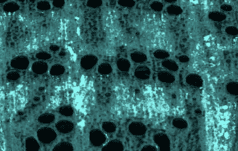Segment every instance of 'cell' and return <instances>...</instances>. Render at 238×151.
<instances>
[{
  "instance_id": "cell-1",
  "label": "cell",
  "mask_w": 238,
  "mask_h": 151,
  "mask_svg": "<svg viewBox=\"0 0 238 151\" xmlns=\"http://www.w3.org/2000/svg\"><path fill=\"white\" fill-rule=\"evenodd\" d=\"M208 139L213 150H228L234 137V114L228 105L216 108L209 115Z\"/></svg>"
},
{
  "instance_id": "cell-2",
  "label": "cell",
  "mask_w": 238,
  "mask_h": 151,
  "mask_svg": "<svg viewBox=\"0 0 238 151\" xmlns=\"http://www.w3.org/2000/svg\"><path fill=\"white\" fill-rule=\"evenodd\" d=\"M37 136L41 142L48 144L56 139V133L52 128H43L37 132Z\"/></svg>"
},
{
  "instance_id": "cell-3",
  "label": "cell",
  "mask_w": 238,
  "mask_h": 151,
  "mask_svg": "<svg viewBox=\"0 0 238 151\" xmlns=\"http://www.w3.org/2000/svg\"><path fill=\"white\" fill-rule=\"evenodd\" d=\"M29 65V61L26 57L19 56L13 59L11 61V66L17 69H26Z\"/></svg>"
},
{
  "instance_id": "cell-4",
  "label": "cell",
  "mask_w": 238,
  "mask_h": 151,
  "mask_svg": "<svg viewBox=\"0 0 238 151\" xmlns=\"http://www.w3.org/2000/svg\"><path fill=\"white\" fill-rule=\"evenodd\" d=\"M57 130L61 133L66 134V133L70 132L73 130L74 128V124L71 123V121L63 120L60 121L56 125Z\"/></svg>"
},
{
  "instance_id": "cell-5",
  "label": "cell",
  "mask_w": 238,
  "mask_h": 151,
  "mask_svg": "<svg viewBox=\"0 0 238 151\" xmlns=\"http://www.w3.org/2000/svg\"><path fill=\"white\" fill-rule=\"evenodd\" d=\"M91 142L94 145H99L102 144V143L104 141V136L102 134V132L98 130H94L91 132V135H90Z\"/></svg>"
},
{
  "instance_id": "cell-6",
  "label": "cell",
  "mask_w": 238,
  "mask_h": 151,
  "mask_svg": "<svg viewBox=\"0 0 238 151\" xmlns=\"http://www.w3.org/2000/svg\"><path fill=\"white\" fill-rule=\"evenodd\" d=\"M47 69H48L47 64L43 61L35 62L33 64V66H32V70H33L34 73L39 74H44L47 71Z\"/></svg>"
},
{
  "instance_id": "cell-7",
  "label": "cell",
  "mask_w": 238,
  "mask_h": 151,
  "mask_svg": "<svg viewBox=\"0 0 238 151\" xmlns=\"http://www.w3.org/2000/svg\"><path fill=\"white\" fill-rule=\"evenodd\" d=\"M97 62V59L93 56H86L83 57L81 61V64L82 67H84V69H90L93 66H94V64Z\"/></svg>"
},
{
  "instance_id": "cell-8",
  "label": "cell",
  "mask_w": 238,
  "mask_h": 151,
  "mask_svg": "<svg viewBox=\"0 0 238 151\" xmlns=\"http://www.w3.org/2000/svg\"><path fill=\"white\" fill-rule=\"evenodd\" d=\"M26 147L28 151H36L39 150V145L35 138L30 137L26 141Z\"/></svg>"
},
{
  "instance_id": "cell-9",
  "label": "cell",
  "mask_w": 238,
  "mask_h": 151,
  "mask_svg": "<svg viewBox=\"0 0 238 151\" xmlns=\"http://www.w3.org/2000/svg\"><path fill=\"white\" fill-rule=\"evenodd\" d=\"M73 150V147L68 142H61L57 144L54 148V151H71Z\"/></svg>"
},
{
  "instance_id": "cell-10",
  "label": "cell",
  "mask_w": 238,
  "mask_h": 151,
  "mask_svg": "<svg viewBox=\"0 0 238 151\" xmlns=\"http://www.w3.org/2000/svg\"><path fill=\"white\" fill-rule=\"evenodd\" d=\"M54 120V115L51 113L42 114L39 117V121L41 123L48 124L52 123Z\"/></svg>"
},
{
  "instance_id": "cell-11",
  "label": "cell",
  "mask_w": 238,
  "mask_h": 151,
  "mask_svg": "<svg viewBox=\"0 0 238 151\" xmlns=\"http://www.w3.org/2000/svg\"><path fill=\"white\" fill-rule=\"evenodd\" d=\"M65 69L63 66L60 64H55L54 65L50 70V74L53 76H59L63 74Z\"/></svg>"
},
{
  "instance_id": "cell-12",
  "label": "cell",
  "mask_w": 238,
  "mask_h": 151,
  "mask_svg": "<svg viewBox=\"0 0 238 151\" xmlns=\"http://www.w3.org/2000/svg\"><path fill=\"white\" fill-rule=\"evenodd\" d=\"M122 146L120 142H117L116 141L110 142L109 145H107L104 147V150H119L121 149Z\"/></svg>"
},
{
  "instance_id": "cell-13",
  "label": "cell",
  "mask_w": 238,
  "mask_h": 151,
  "mask_svg": "<svg viewBox=\"0 0 238 151\" xmlns=\"http://www.w3.org/2000/svg\"><path fill=\"white\" fill-rule=\"evenodd\" d=\"M60 113L65 116H71L73 113V110L70 106H63L60 109Z\"/></svg>"
},
{
  "instance_id": "cell-14",
  "label": "cell",
  "mask_w": 238,
  "mask_h": 151,
  "mask_svg": "<svg viewBox=\"0 0 238 151\" xmlns=\"http://www.w3.org/2000/svg\"><path fill=\"white\" fill-rule=\"evenodd\" d=\"M19 5L14 3H8L3 7V9H4L5 11H8V12L16 11V10L19 9Z\"/></svg>"
},
{
  "instance_id": "cell-15",
  "label": "cell",
  "mask_w": 238,
  "mask_h": 151,
  "mask_svg": "<svg viewBox=\"0 0 238 151\" xmlns=\"http://www.w3.org/2000/svg\"><path fill=\"white\" fill-rule=\"evenodd\" d=\"M144 127L141 124H132L131 126V130L134 133V134H140L144 131Z\"/></svg>"
},
{
  "instance_id": "cell-16",
  "label": "cell",
  "mask_w": 238,
  "mask_h": 151,
  "mask_svg": "<svg viewBox=\"0 0 238 151\" xmlns=\"http://www.w3.org/2000/svg\"><path fill=\"white\" fill-rule=\"evenodd\" d=\"M37 8L39 9L43 10H48L50 8V4L48 1H40L38 3Z\"/></svg>"
},
{
  "instance_id": "cell-17",
  "label": "cell",
  "mask_w": 238,
  "mask_h": 151,
  "mask_svg": "<svg viewBox=\"0 0 238 151\" xmlns=\"http://www.w3.org/2000/svg\"><path fill=\"white\" fill-rule=\"evenodd\" d=\"M136 74L138 77L141 78H145L146 77V71L145 68H138V69L136 70Z\"/></svg>"
},
{
  "instance_id": "cell-18",
  "label": "cell",
  "mask_w": 238,
  "mask_h": 151,
  "mask_svg": "<svg viewBox=\"0 0 238 151\" xmlns=\"http://www.w3.org/2000/svg\"><path fill=\"white\" fill-rule=\"evenodd\" d=\"M132 58L134 59V61L137 62H140V61H144V59H145V57L142 53H133L132 55Z\"/></svg>"
},
{
  "instance_id": "cell-19",
  "label": "cell",
  "mask_w": 238,
  "mask_h": 151,
  "mask_svg": "<svg viewBox=\"0 0 238 151\" xmlns=\"http://www.w3.org/2000/svg\"><path fill=\"white\" fill-rule=\"evenodd\" d=\"M36 57H37V58L39 59L46 60V59H50V57H51V56H50L48 53L42 52L38 53L37 56H36Z\"/></svg>"
},
{
  "instance_id": "cell-20",
  "label": "cell",
  "mask_w": 238,
  "mask_h": 151,
  "mask_svg": "<svg viewBox=\"0 0 238 151\" xmlns=\"http://www.w3.org/2000/svg\"><path fill=\"white\" fill-rule=\"evenodd\" d=\"M118 66L119 68H120L121 70H127L129 69V64L126 60L122 59L120 61H119L118 63Z\"/></svg>"
},
{
  "instance_id": "cell-21",
  "label": "cell",
  "mask_w": 238,
  "mask_h": 151,
  "mask_svg": "<svg viewBox=\"0 0 238 151\" xmlns=\"http://www.w3.org/2000/svg\"><path fill=\"white\" fill-rule=\"evenodd\" d=\"M110 70H111V68L109 64H102V65L99 67V72L103 74L109 73H110Z\"/></svg>"
},
{
  "instance_id": "cell-22",
  "label": "cell",
  "mask_w": 238,
  "mask_h": 151,
  "mask_svg": "<svg viewBox=\"0 0 238 151\" xmlns=\"http://www.w3.org/2000/svg\"><path fill=\"white\" fill-rule=\"evenodd\" d=\"M7 78H8L9 80H16L19 78V74L15 73V72H12V73H10L7 75Z\"/></svg>"
},
{
  "instance_id": "cell-23",
  "label": "cell",
  "mask_w": 238,
  "mask_h": 151,
  "mask_svg": "<svg viewBox=\"0 0 238 151\" xmlns=\"http://www.w3.org/2000/svg\"><path fill=\"white\" fill-rule=\"evenodd\" d=\"M103 128L108 132H112L115 130V126L111 123H106L103 125Z\"/></svg>"
},
{
  "instance_id": "cell-24",
  "label": "cell",
  "mask_w": 238,
  "mask_h": 151,
  "mask_svg": "<svg viewBox=\"0 0 238 151\" xmlns=\"http://www.w3.org/2000/svg\"><path fill=\"white\" fill-rule=\"evenodd\" d=\"M65 4V1L63 0H55L53 1V5L54 7H57V8H60L62 7Z\"/></svg>"
},
{
  "instance_id": "cell-25",
  "label": "cell",
  "mask_w": 238,
  "mask_h": 151,
  "mask_svg": "<svg viewBox=\"0 0 238 151\" xmlns=\"http://www.w3.org/2000/svg\"><path fill=\"white\" fill-rule=\"evenodd\" d=\"M100 4V1H88V5L89 7H95L99 6Z\"/></svg>"
},
{
  "instance_id": "cell-26",
  "label": "cell",
  "mask_w": 238,
  "mask_h": 151,
  "mask_svg": "<svg viewBox=\"0 0 238 151\" xmlns=\"http://www.w3.org/2000/svg\"><path fill=\"white\" fill-rule=\"evenodd\" d=\"M50 49L53 50V51H57V50H59V47L56 45H52L50 46Z\"/></svg>"
},
{
  "instance_id": "cell-27",
  "label": "cell",
  "mask_w": 238,
  "mask_h": 151,
  "mask_svg": "<svg viewBox=\"0 0 238 151\" xmlns=\"http://www.w3.org/2000/svg\"><path fill=\"white\" fill-rule=\"evenodd\" d=\"M131 1H120V4L123 5H129V6L131 5Z\"/></svg>"
}]
</instances>
